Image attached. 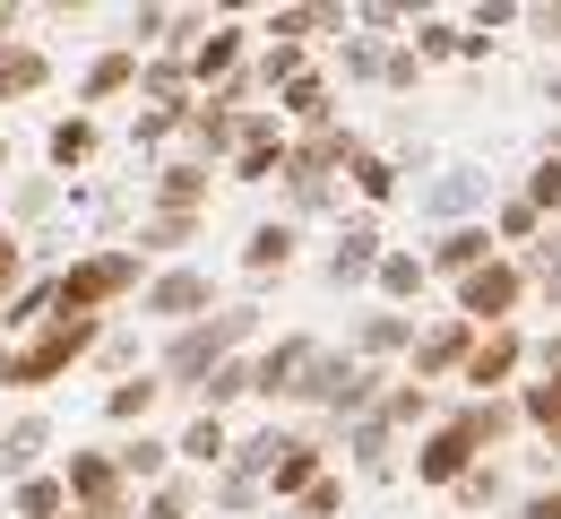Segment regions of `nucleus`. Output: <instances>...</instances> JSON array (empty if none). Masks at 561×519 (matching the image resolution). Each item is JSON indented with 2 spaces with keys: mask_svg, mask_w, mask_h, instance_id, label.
Instances as JSON below:
<instances>
[{
  "mask_svg": "<svg viewBox=\"0 0 561 519\" xmlns=\"http://www.w3.org/2000/svg\"><path fill=\"white\" fill-rule=\"evenodd\" d=\"M432 260H440V269H458V278H467V269H484V225H458V234H440V251H432Z\"/></svg>",
  "mask_w": 561,
  "mask_h": 519,
  "instance_id": "6ab92c4d",
  "label": "nucleus"
},
{
  "mask_svg": "<svg viewBox=\"0 0 561 519\" xmlns=\"http://www.w3.org/2000/svg\"><path fill=\"white\" fill-rule=\"evenodd\" d=\"M44 78H53V61H44L35 44H9V53H0V104H18V95H35Z\"/></svg>",
  "mask_w": 561,
  "mask_h": 519,
  "instance_id": "1a4fd4ad",
  "label": "nucleus"
},
{
  "mask_svg": "<svg viewBox=\"0 0 561 519\" xmlns=\"http://www.w3.org/2000/svg\"><path fill=\"white\" fill-rule=\"evenodd\" d=\"M0 390H9V347H0Z\"/></svg>",
  "mask_w": 561,
  "mask_h": 519,
  "instance_id": "58836bf2",
  "label": "nucleus"
},
{
  "mask_svg": "<svg viewBox=\"0 0 561 519\" xmlns=\"http://www.w3.org/2000/svg\"><path fill=\"white\" fill-rule=\"evenodd\" d=\"M0 173H9V139H0Z\"/></svg>",
  "mask_w": 561,
  "mask_h": 519,
  "instance_id": "a19ab883",
  "label": "nucleus"
},
{
  "mask_svg": "<svg viewBox=\"0 0 561 519\" xmlns=\"http://www.w3.org/2000/svg\"><path fill=\"white\" fill-rule=\"evenodd\" d=\"M199 303H208V269H164V278L147 286V312H156V320H191Z\"/></svg>",
  "mask_w": 561,
  "mask_h": 519,
  "instance_id": "423d86ee",
  "label": "nucleus"
},
{
  "mask_svg": "<svg viewBox=\"0 0 561 519\" xmlns=\"http://www.w3.org/2000/svg\"><path fill=\"white\" fill-rule=\"evenodd\" d=\"M147 407H156V381H122V390L104 398V416H113V425H139Z\"/></svg>",
  "mask_w": 561,
  "mask_h": 519,
  "instance_id": "aec40b11",
  "label": "nucleus"
},
{
  "mask_svg": "<svg viewBox=\"0 0 561 519\" xmlns=\"http://www.w3.org/2000/svg\"><path fill=\"white\" fill-rule=\"evenodd\" d=\"M311 476H320V450L311 442H285L277 459H268V485H277V494H302Z\"/></svg>",
  "mask_w": 561,
  "mask_h": 519,
  "instance_id": "ddd939ff",
  "label": "nucleus"
},
{
  "mask_svg": "<svg viewBox=\"0 0 561 519\" xmlns=\"http://www.w3.org/2000/svg\"><path fill=\"white\" fill-rule=\"evenodd\" d=\"M242 338H251V312H216V320H199V329H182V338H173V356H164V364L182 372V381H199V372H216Z\"/></svg>",
  "mask_w": 561,
  "mask_h": 519,
  "instance_id": "7ed1b4c3",
  "label": "nucleus"
},
{
  "mask_svg": "<svg viewBox=\"0 0 561 519\" xmlns=\"http://www.w3.org/2000/svg\"><path fill=\"white\" fill-rule=\"evenodd\" d=\"M337 156H346V139H337V131H320V139H311V148L294 156V182H320V173H329V165H337Z\"/></svg>",
  "mask_w": 561,
  "mask_h": 519,
  "instance_id": "412c9836",
  "label": "nucleus"
},
{
  "mask_svg": "<svg viewBox=\"0 0 561 519\" xmlns=\"http://www.w3.org/2000/svg\"><path fill=\"white\" fill-rule=\"evenodd\" d=\"M61 519H104V511H61Z\"/></svg>",
  "mask_w": 561,
  "mask_h": 519,
  "instance_id": "ea45409f",
  "label": "nucleus"
},
{
  "mask_svg": "<svg viewBox=\"0 0 561 519\" xmlns=\"http://www.w3.org/2000/svg\"><path fill=\"white\" fill-rule=\"evenodd\" d=\"M182 459H199V467H216V459H225V425H216V416H199V425L182 433Z\"/></svg>",
  "mask_w": 561,
  "mask_h": 519,
  "instance_id": "a878e982",
  "label": "nucleus"
},
{
  "mask_svg": "<svg viewBox=\"0 0 561 519\" xmlns=\"http://www.w3.org/2000/svg\"><path fill=\"white\" fill-rule=\"evenodd\" d=\"M199 390H208V416H216L225 398H242V390H251V364H233V356H225V364H216L208 381H199Z\"/></svg>",
  "mask_w": 561,
  "mask_h": 519,
  "instance_id": "393cba45",
  "label": "nucleus"
},
{
  "mask_svg": "<svg viewBox=\"0 0 561 519\" xmlns=\"http://www.w3.org/2000/svg\"><path fill=\"white\" fill-rule=\"evenodd\" d=\"M354 182H363V191H371V200H389V191H398V173H389V165H380V156H354Z\"/></svg>",
  "mask_w": 561,
  "mask_h": 519,
  "instance_id": "473e14b6",
  "label": "nucleus"
},
{
  "mask_svg": "<svg viewBox=\"0 0 561 519\" xmlns=\"http://www.w3.org/2000/svg\"><path fill=\"white\" fill-rule=\"evenodd\" d=\"M233 61H242V26H216V35H199V61H191V70H199V78H225Z\"/></svg>",
  "mask_w": 561,
  "mask_h": 519,
  "instance_id": "f3484780",
  "label": "nucleus"
},
{
  "mask_svg": "<svg viewBox=\"0 0 561 519\" xmlns=\"http://www.w3.org/2000/svg\"><path fill=\"white\" fill-rule=\"evenodd\" d=\"M191 234H199V217H173V208H164V217H156V225L139 234V251H182Z\"/></svg>",
  "mask_w": 561,
  "mask_h": 519,
  "instance_id": "b1692460",
  "label": "nucleus"
},
{
  "mask_svg": "<svg viewBox=\"0 0 561 519\" xmlns=\"http://www.w3.org/2000/svg\"><path fill=\"white\" fill-rule=\"evenodd\" d=\"M285 113L320 122V113H329V87H320V78H294V87H285Z\"/></svg>",
  "mask_w": 561,
  "mask_h": 519,
  "instance_id": "c85d7f7f",
  "label": "nucleus"
},
{
  "mask_svg": "<svg viewBox=\"0 0 561 519\" xmlns=\"http://www.w3.org/2000/svg\"><path fill=\"white\" fill-rule=\"evenodd\" d=\"M311 356H320L311 338H285L277 356H268V364L251 372V390H268V398H277V390H302V372H311Z\"/></svg>",
  "mask_w": 561,
  "mask_h": 519,
  "instance_id": "6e6552de",
  "label": "nucleus"
},
{
  "mask_svg": "<svg viewBox=\"0 0 561 519\" xmlns=\"http://www.w3.org/2000/svg\"><path fill=\"white\" fill-rule=\"evenodd\" d=\"M380 286H389V295H415V286H423V260L389 251V260H380Z\"/></svg>",
  "mask_w": 561,
  "mask_h": 519,
  "instance_id": "c756f323",
  "label": "nucleus"
},
{
  "mask_svg": "<svg viewBox=\"0 0 561 519\" xmlns=\"http://www.w3.org/2000/svg\"><path fill=\"white\" fill-rule=\"evenodd\" d=\"M191 503H199L191 485H156V503H147V519H191Z\"/></svg>",
  "mask_w": 561,
  "mask_h": 519,
  "instance_id": "2f4dec72",
  "label": "nucleus"
},
{
  "mask_svg": "<svg viewBox=\"0 0 561 519\" xmlns=\"http://www.w3.org/2000/svg\"><path fill=\"white\" fill-rule=\"evenodd\" d=\"M113 467H122V476H164V442H156V433H139V442L113 459Z\"/></svg>",
  "mask_w": 561,
  "mask_h": 519,
  "instance_id": "bb28decb",
  "label": "nucleus"
},
{
  "mask_svg": "<svg viewBox=\"0 0 561 519\" xmlns=\"http://www.w3.org/2000/svg\"><path fill=\"white\" fill-rule=\"evenodd\" d=\"M139 286V251H95V260H70L61 278H53V312H104V303H122Z\"/></svg>",
  "mask_w": 561,
  "mask_h": 519,
  "instance_id": "f03ea898",
  "label": "nucleus"
},
{
  "mask_svg": "<svg viewBox=\"0 0 561 519\" xmlns=\"http://www.w3.org/2000/svg\"><path fill=\"white\" fill-rule=\"evenodd\" d=\"M553 104H561V78H553Z\"/></svg>",
  "mask_w": 561,
  "mask_h": 519,
  "instance_id": "79ce46f5",
  "label": "nucleus"
},
{
  "mask_svg": "<svg viewBox=\"0 0 561 519\" xmlns=\"http://www.w3.org/2000/svg\"><path fill=\"white\" fill-rule=\"evenodd\" d=\"M61 494H70V511L122 519V467H113L104 450H70V467H61Z\"/></svg>",
  "mask_w": 561,
  "mask_h": 519,
  "instance_id": "20e7f679",
  "label": "nucleus"
},
{
  "mask_svg": "<svg viewBox=\"0 0 561 519\" xmlns=\"http://www.w3.org/2000/svg\"><path fill=\"white\" fill-rule=\"evenodd\" d=\"M191 131H199V148H242V122L233 113H191Z\"/></svg>",
  "mask_w": 561,
  "mask_h": 519,
  "instance_id": "cd10ccee",
  "label": "nucleus"
},
{
  "mask_svg": "<svg viewBox=\"0 0 561 519\" xmlns=\"http://www.w3.org/2000/svg\"><path fill=\"white\" fill-rule=\"evenodd\" d=\"M458 356H467V320H449V329H432V338L415 347V372H449Z\"/></svg>",
  "mask_w": 561,
  "mask_h": 519,
  "instance_id": "dca6fc26",
  "label": "nucleus"
},
{
  "mask_svg": "<svg viewBox=\"0 0 561 519\" xmlns=\"http://www.w3.org/2000/svg\"><path fill=\"white\" fill-rule=\"evenodd\" d=\"M337 503H346V485H337V476H311V485H302V511H311V519H329Z\"/></svg>",
  "mask_w": 561,
  "mask_h": 519,
  "instance_id": "7c9ffc66",
  "label": "nucleus"
},
{
  "mask_svg": "<svg viewBox=\"0 0 561 519\" xmlns=\"http://www.w3.org/2000/svg\"><path fill=\"white\" fill-rule=\"evenodd\" d=\"M87 156H95V122H87V113H70V122H53V165H61V173H78Z\"/></svg>",
  "mask_w": 561,
  "mask_h": 519,
  "instance_id": "4468645a",
  "label": "nucleus"
},
{
  "mask_svg": "<svg viewBox=\"0 0 561 519\" xmlns=\"http://www.w3.org/2000/svg\"><path fill=\"white\" fill-rule=\"evenodd\" d=\"M130 78H139V53H95V61H87V104H104V95H122Z\"/></svg>",
  "mask_w": 561,
  "mask_h": 519,
  "instance_id": "f8f14e48",
  "label": "nucleus"
},
{
  "mask_svg": "<svg viewBox=\"0 0 561 519\" xmlns=\"http://www.w3.org/2000/svg\"><path fill=\"white\" fill-rule=\"evenodd\" d=\"M510 303H518V269H501V260L467 269V286H458V312H467V320H501Z\"/></svg>",
  "mask_w": 561,
  "mask_h": 519,
  "instance_id": "39448f33",
  "label": "nucleus"
},
{
  "mask_svg": "<svg viewBox=\"0 0 561 519\" xmlns=\"http://www.w3.org/2000/svg\"><path fill=\"white\" fill-rule=\"evenodd\" d=\"M9 503H18V519H61V511H70V494H61V476H26V485H18Z\"/></svg>",
  "mask_w": 561,
  "mask_h": 519,
  "instance_id": "2eb2a0df",
  "label": "nucleus"
},
{
  "mask_svg": "<svg viewBox=\"0 0 561 519\" xmlns=\"http://www.w3.org/2000/svg\"><path fill=\"white\" fill-rule=\"evenodd\" d=\"M561 200V156H545V165H536V191H527V208H553Z\"/></svg>",
  "mask_w": 561,
  "mask_h": 519,
  "instance_id": "72a5a7b5",
  "label": "nucleus"
},
{
  "mask_svg": "<svg viewBox=\"0 0 561 519\" xmlns=\"http://www.w3.org/2000/svg\"><path fill=\"white\" fill-rule=\"evenodd\" d=\"M242 260H251V269H285V260H294V234H285V225H260Z\"/></svg>",
  "mask_w": 561,
  "mask_h": 519,
  "instance_id": "4be33fe9",
  "label": "nucleus"
},
{
  "mask_svg": "<svg viewBox=\"0 0 561 519\" xmlns=\"http://www.w3.org/2000/svg\"><path fill=\"white\" fill-rule=\"evenodd\" d=\"M9 26H18V9H9V0H0V53H9Z\"/></svg>",
  "mask_w": 561,
  "mask_h": 519,
  "instance_id": "4c0bfd02",
  "label": "nucleus"
},
{
  "mask_svg": "<svg viewBox=\"0 0 561 519\" xmlns=\"http://www.w3.org/2000/svg\"><path fill=\"white\" fill-rule=\"evenodd\" d=\"M277 450H285V433H260V442H242V476H251V467H268ZM242 476H233V485H242Z\"/></svg>",
  "mask_w": 561,
  "mask_h": 519,
  "instance_id": "f704fd0d",
  "label": "nucleus"
},
{
  "mask_svg": "<svg viewBox=\"0 0 561 519\" xmlns=\"http://www.w3.org/2000/svg\"><path fill=\"white\" fill-rule=\"evenodd\" d=\"M44 442H53V425H44V416H18V425L0 433V476H18V485H26V476H35V459H44Z\"/></svg>",
  "mask_w": 561,
  "mask_h": 519,
  "instance_id": "0eeeda50",
  "label": "nucleus"
},
{
  "mask_svg": "<svg viewBox=\"0 0 561 519\" xmlns=\"http://www.w3.org/2000/svg\"><path fill=\"white\" fill-rule=\"evenodd\" d=\"M510 364H518V338H510V329H492L484 347H467V381H476V390L510 381Z\"/></svg>",
  "mask_w": 561,
  "mask_h": 519,
  "instance_id": "9b49d317",
  "label": "nucleus"
},
{
  "mask_svg": "<svg viewBox=\"0 0 561 519\" xmlns=\"http://www.w3.org/2000/svg\"><path fill=\"white\" fill-rule=\"evenodd\" d=\"M527 519H561V494H536V503H527Z\"/></svg>",
  "mask_w": 561,
  "mask_h": 519,
  "instance_id": "e433bc0d",
  "label": "nucleus"
},
{
  "mask_svg": "<svg viewBox=\"0 0 561 519\" xmlns=\"http://www.w3.org/2000/svg\"><path fill=\"white\" fill-rule=\"evenodd\" d=\"M329 269H337V278H363V269H380V234H346Z\"/></svg>",
  "mask_w": 561,
  "mask_h": 519,
  "instance_id": "5701e85b",
  "label": "nucleus"
},
{
  "mask_svg": "<svg viewBox=\"0 0 561 519\" xmlns=\"http://www.w3.org/2000/svg\"><path fill=\"white\" fill-rule=\"evenodd\" d=\"M467 450H476V442H467L458 425H449V433H432V450L415 459V476H423V485H458V476H467Z\"/></svg>",
  "mask_w": 561,
  "mask_h": 519,
  "instance_id": "9d476101",
  "label": "nucleus"
},
{
  "mask_svg": "<svg viewBox=\"0 0 561 519\" xmlns=\"http://www.w3.org/2000/svg\"><path fill=\"white\" fill-rule=\"evenodd\" d=\"M199 191H208L199 165H164V208H173V217H199Z\"/></svg>",
  "mask_w": 561,
  "mask_h": 519,
  "instance_id": "a211bd4d",
  "label": "nucleus"
},
{
  "mask_svg": "<svg viewBox=\"0 0 561 519\" xmlns=\"http://www.w3.org/2000/svg\"><path fill=\"white\" fill-rule=\"evenodd\" d=\"M18 269H26V242H18V234H0V295L18 286Z\"/></svg>",
  "mask_w": 561,
  "mask_h": 519,
  "instance_id": "c9c22d12",
  "label": "nucleus"
},
{
  "mask_svg": "<svg viewBox=\"0 0 561 519\" xmlns=\"http://www.w3.org/2000/svg\"><path fill=\"white\" fill-rule=\"evenodd\" d=\"M95 338H104V320H87V312H53V320L9 356V390H44V381H61Z\"/></svg>",
  "mask_w": 561,
  "mask_h": 519,
  "instance_id": "f257e3e1",
  "label": "nucleus"
}]
</instances>
